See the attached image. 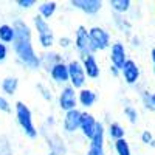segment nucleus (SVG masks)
Returning <instances> with one entry per match:
<instances>
[{"label":"nucleus","mask_w":155,"mask_h":155,"mask_svg":"<svg viewBox=\"0 0 155 155\" xmlns=\"http://www.w3.org/2000/svg\"><path fill=\"white\" fill-rule=\"evenodd\" d=\"M12 27L16 30V41L12 44V51L16 54V61L22 67L28 70L41 68V58L33 45V30L22 17L12 20Z\"/></svg>","instance_id":"f257e3e1"},{"label":"nucleus","mask_w":155,"mask_h":155,"mask_svg":"<svg viewBox=\"0 0 155 155\" xmlns=\"http://www.w3.org/2000/svg\"><path fill=\"white\" fill-rule=\"evenodd\" d=\"M14 115H16V121L20 127V130L23 132V135L30 140H36L39 137V129L34 124L31 109L23 101H17L14 104Z\"/></svg>","instance_id":"f03ea898"},{"label":"nucleus","mask_w":155,"mask_h":155,"mask_svg":"<svg viewBox=\"0 0 155 155\" xmlns=\"http://www.w3.org/2000/svg\"><path fill=\"white\" fill-rule=\"evenodd\" d=\"M73 48L78 53V59H84L88 54H95L92 48V42H90L88 36V28L84 25H79L74 30V39H73Z\"/></svg>","instance_id":"7ed1b4c3"},{"label":"nucleus","mask_w":155,"mask_h":155,"mask_svg":"<svg viewBox=\"0 0 155 155\" xmlns=\"http://www.w3.org/2000/svg\"><path fill=\"white\" fill-rule=\"evenodd\" d=\"M88 36H90V42H92V48L95 53L109 50L112 45V36L109 30H106L104 27L95 25V27L88 28Z\"/></svg>","instance_id":"20e7f679"},{"label":"nucleus","mask_w":155,"mask_h":155,"mask_svg":"<svg viewBox=\"0 0 155 155\" xmlns=\"http://www.w3.org/2000/svg\"><path fill=\"white\" fill-rule=\"evenodd\" d=\"M56 101H58L59 110L64 113L78 109V90H74L70 84L61 87Z\"/></svg>","instance_id":"39448f33"},{"label":"nucleus","mask_w":155,"mask_h":155,"mask_svg":"<svg viewBox=\"0 0 155 155\" xmlns=\"http://www.w3.org/2000/svg\"><path fill=\"white\" fill-rule=\"evenodd\" d=\"M67 65H68V84L74 90L84 88L87 84V76H85V71L82 68L81 61L73 58V59L67 61Z\"/></svg>","instance_id":"423d86ee"},{"label":"nucleus","mask_w":155,"mask_h":155,"mask_svg":"<svg viewBox=\"0 0 155 155\" xmlns=\"http://www.w3.org/2000/svg\"><path fill=\"white\" fill-rule=\"evenodd\" d=\"M39 135L45 137L48 149L51 152H56L58 155H65L67 153V144H65V141H64V138L58 132H54V129H47V127L42 126V129L39 130Z\"/></svg>","instance_id":"0eeeda50"},{"label":"nucleus","mask_w":155,"mask_h":155,"mask_svg":"<svg viewBox=\"0 0 155 155\" xmlns=\"http://www.w3.org/2000/svg\"><path fill=\"white\" fill-rule=\"evenodd\" d=\"M81 115H82V110L81 109H74V110H70V112L64 113L62 123H61L62 134H65V135H74V134L79 132Z\"/></svg>","instance_id":"6e6552de"},{"label":"nucleus","mask_w":155,"mask_h":155,"mask_svg":"<svg viewBox=\"0 0 155 155\" xmlns=\"http://www.w3.org/2000/svg\"><path fill=\"white\" fill-rule=\"evenodd\" d=\"M109 58H110V65L116 67V68H123V65L127 62L129 56H127V48L123 42L116 41L110 45L109 48Z\"/></svg>","instance_id":"1a4fd4ad"},{"label":"nucleus","mask_w":155,"mask_h":155,"mask_svg":"<svg viewBox=\"0 0 155 155\" xmlns=\"http://www.w3.org/2000/svg\"><path fill=\"white\" fill-rule=\"evenodd\" d=\"M121 78L123 81L127 84V85H137L140 82V78H141V70L138 67V64L129 58L127 62L123 65L121 68Z\"/></svg>","instance_id":"9d476101"},{"label":"nucleus","mask_w":155,"mask_h":155,"mask_svg":"<svg viewBox=\"0 0 155 155\" xmlns=\"http://www.w3.org/2000/svg\"><path fill=\"white\" fill-rule=\"evenodd\" d=\"M102 0H70V6L84 12L85 16H96L102 9Z\"/></svg>","instance_id":"9b49d317"},{"label":"nucleus","mask_w":155,"mask_h":155,"mask_svg":"<svg viewBox=\"0 0 155 155\" xmlns=\"http://www.w3.org/2000/svg\"><path fill=\"white\" fill-rule=\"evenodd\" d=\"M96 126H98V120L93 113H90L88 110H82V115H81V126H79V132L81 135L90 141L96 130Z\"/></svg>","instance_id":"f8f14e48"},{"label":"nucleus","mask_w":155,"mask_h":155,"mask_svg":"<svg viewBox=\"0 0 155 155\" xmlns=\"http://www.w3.org/2000/svg\"><path fill=\"white\" fill-rule=\"evenodd\" d=\"M48 76L56 85H61V87L67 85L68 84V65H67V61L56 64V65L48 71Z\"/></svg>","instance_id":"ddd939ff"},{"label":"nucleus","mask_w":155,"mask_h":155,"mask_svg":"<svg viewBox=\"0 0 155 155\" xmlns=\"http://www.w3.org/2000/svg\"><path fill=\"white\" fill-rule=\"evenodd\" d=\"M82 64V68L85 71L87 79H98L99 74H101V67H99V62L96 54H88L84 59H79Z\"/></svg>","instance_id":"4468645a"},{"label":"nucleus","mask_w":155,"mask_h":155,"mask_svg":"<svg viewBox=\"0 0 155 155\" xmlns=\"http://www.w3.org/2000/svg\"><path fill=\"white\" fill-rule=\"evenodd\" d=\"M41 58V68H44L47 73L53 68L56 64L59 62H64V54L59 53V51H54V50H48V51H44V53L39 54Z\"/></svg>","instance_id":"2eb2a0df"},{"label":"nucleus","mask_w":155,"mask_h":155,"mask_svg":"<svg viewBox=\"0 0 155 155\" xmlns=\"http://www.w3.org/2000/svg\"><path fill=\"white\" fill-rule=\"evenodd\" d=\"M98 101V95L95 90L88 88V87H84L81 90H78V106L82 107L84 110H88L92 109Z\"/></svg>","instance_id":"dca6fc26"},{"label":"nucleus","mask_w":155,"mask_h":155,"mask_svg":"<svg viewBox=\"0 0 155 155\" xmlns=\"http://www.w3.org/2000/svg\"><path fill=\"white\" fill-rule=\"evenodd\" d=\"M112 22L113 27L118 30L120 33L126 34L130 37L132 36V22L127 16H120V14H112Z\"/></svg>","instance_id":"f3484780"},{"label":"nucleus","mask_w":155,"mask_h":155,"mask_svg":"<svg viewBox=\"0 0 155 155\" xmlns=\"http://www.w3.org/2000/svg\"><path fill=\"white\" fill-rule=\"evenodd\" d=\"M0 90H2V95L8 96H14L19 90V78L16 76H6L0 82Z\"/></svg>","instance_id":"a211bd4d"},{"label":"nucleus","mask_w":155,"mask_h":155,"mask_svg":"<svg viewBox=\"0 0 155 155\" xmlns=\"http://www.w3.org/2000/svg\"><path fill=\"white\" fill-rule=\"evenodd\" d=\"M56 11H58V2H54V0H47V2L37 3V14L44 17L45 20L53 17Z\"/></svg>","instance_id":"6ab92c4d"},{"label":"nucleus","mask_w":155,"mask_h":155,"mask_svg":"<svg viewBox=\"0 0 155 155\" xmlns=\"http://www.w3.org/2000/svg\"><path fill=\"white\" fill-rule=\"evenodd\" d=\"M109 6L113 11V14H120V16H127L130 12L134 3L130 0H109Z\"/></svg>","instance_id":"aec40b11"},{"label":"nucleus","mask_w":155,"mask_h":155,"mask_svg":"<svg viewBox=\"0 0 155 155\" xmlns=\"http://www.w3.org/2000/svg\"><path fill=\"white\" fill-rule=\"evenodd\" d=\"M106 135L112 141H118L121 138H126V129L118 121H110L106 127Z\"/></svg>","instance_id":"412c9836"},{"label":"nucleus","mask_w":155,"mask_h":155,"mask_svg":"<svg viewBox=\"0 0 155 155\" xmlns=\"http://www.w3.org/2000/svg\"><path fill=\"white\" fill-rule=\"evenodd\" d=\"M16 41V30L11 23L0 25V42L5 45H12Z\"/></svg>","instance_id":"4be33fe9"},{"label":"nucleus","mask_w":155,"mask_h":155,"mask_svg":"<svg viewBox=\"0 0 155 155\" xmlns=\"http://www.w3.org/2000/svg\"><path fill=\"white\" fill-rule=\"evenodd\" d=\"M33 27H34V31L37 33V36H42V34H47V33L53 31L51 27H50V22L45 20L44 17H41L39 14H36L33 17Z\"/></svg>","instance_id":"5701e85b"},{"label":"nucleus","mask_w":155,"mask_h":155,"mask_svg":"<svg viewBox=\"0 0 155 155\" xmlns=\"http://www.w3.org/2000/svg\"><path fill=\"white\" fill-rule=\"evenodd\" d=\"M37 44L44 51H48L53 48V45L56 44V37H54V33H47V34H42V36H37Z\"/></svg>","instance_id":"b1692460"},{"label":"nucleus","mask_w":155,"mask_h":155,"mask_svg":"<svg viewBox=\"0 0 155 155\" xmlns=\"http://www.w3.org/2000/svg\"><path fill=\"white\" fill-rule=\"evenodd\" d=\"M113 150H115L116 155H134L132 147H130V144H129V141L126 138L113 141Z\"/></svg>","instance_id":"393cba45"},{"label":"nucleus","mask_w":155,"mask_h":155,"mask_svg":"<svg viewBox=\"0 0 155 155\" xmlns=\"http://www.w3.org/2000/svg\"><path fill=\"white\" fill-rule=\"evenodd\" d=\"M36 90L39 92V95L42 96L44 101L51 102V101L54 99V95H53V92H51V88H50L48 84H45V82H37V84H36Z\"/></svg>","instance_id":"a878e982"},{"label":"nucleus","mask_w":155,"mask_h":155,"mask_svg":"<svg viewBox=\"0 0 155 155\" xmlns=\"http://www.w3.org/2000/svg\"><path fill=\"white\" fill-rule=\"evenodd\" d=\"M123 112H124V116L127 118V121L130 123V124H137V123H138V120H140V113H138V110H137L135 106H132V104H126L124 109H123Z\"/></svg>","instance_id":"bb28decb"},{"label":"nucleus","mask_w":155,"mask_h":155,"mask_svg":"<svg viewBox=\"0 0 155 155\" xmlns=\"http://www.w3.org/2000/svg\"><path fill=\"white\" fill-rule=\"evenodd\" d=\"M140 99L143 102V106L146 110H150L153 112V107H152V93L147 92V90H141L140 92Z\"/></svg>","instance_id":"cd10ccee"},{"label":"nucleus","mask_w":155,"mask_h":155,"mask_svg":"<svg viewBox=\"0 0 155 155\" xmlns=\"http://www.w3.org/2000/svg\"><path fill=\"white\" fill-rule=\"evenodd\" d=\"M0 112L2 113H12V104L9 102V99L0 93Z\"/></svg>","instance_id":"c85d7f7f"},{"label":"nucleus","mask_w":155,"mask_h":155,"mask_svg":"<svg viewBox=\"0 0 155 155\" xmlns=\"http://www.w3.org/2000/svg\"><path fill=\"white\" fill-rule=\"evenodd\" d=\"M58 45L62 48V50H70L73 47V39L70 36H61L58 39Z\"/></svg>","instance_id":"c756f323"},{"label":"nucleus","mask_w":155,"mask_h":155,"mask_svg":"<svg viewBox=\"0 0 155 155\" xmlns=\"http://www.w3.org/2000/svg\"><path fill=\"white\" fill-rule=\"evenodd\" d=\"M16 5L20 9H31V8H34L37 5V2H36V0H17Z\"/></svg>","instance_id":"7c9ffc66"},{"label":"nucleus","mask_w":155,"mask_h":155,"mask_svg":"<svg viewBox=\"0 0 155 155\" xmlns=\"http://www.w3.org/2000/svg\"><path fill=\"white\" fill-rule=\"evenodd\" d=\"M153 138H155V137L152 135V132H150V130H143V132H141V135H140L141 143L146 144V146H149V144L152 143V140H153Z\"/></svg>","instance_id":"2f4dec72"},{"label":"nucleus","mask_w":155,"mask_h":155,"mask_svg":"<svg viewBox=\"0 0 155 155\" xmlns=\"http://www.w3.org/2000/svg\"><path fill=\"white\" fill-rule=\"evenodd\" d=\"M85 155H106V147H95V146H88Z\"/></svg>","instance_id":"473e14b6"},{"label":"nucleus","mask_w":155,"mask_h":155,"mask_svg":"<svg viewBox=\"0 0 155 155\" xmlns=\"http://www.w3.org/2000/svg\"><path fill=\"white\" fill-rule=\"evenodd\" d=\"M8 54H9V50H8V45L0 42V64H3L6 59H8Z\"/></svg>","instance_id":"72a5a7b5"},{"label":"nucleus","mask_w":155,"mask_h":155,"mask_svg":"<svg viewBox=\"0 0 155 155\" xmlns=\"http://www.w3.org/2000/svg\"><path fill=\"white\" fill-rule=\"evenodd\" d=\"M54 126H56V118H54V115L47 116V120H45V123H44V127H47V129H54Z\"/></svg>","instance_id":"f704fd0d"},{"label":"nucleus","mask_w":155,"mask_h":155,"mask_svg":"<svg viewBox=\"0 0 155 155\" xmlns=\"http://www.w3.org/2000/svg\"><path fill=\"white\" fill-rule=\"evenodd\" d=\"M130 42H132L130 45H132L134 48H138V47H141V39H140L137 34H132V36H130Z\"/></svg>","instance_id":"c9c22d12"},{"label":"nucleus","mask_w":155,"mask_h":155,"mask_svg":"<svg viewBox=\"0 0 155 155\" xmlns=\"http://www.w3.org/2000/svg\"><path fill=\"white\" fill-rule=\"evenodd\" d=\"M109 71H110V74H112V76H115V78L121 76V70H120V68H116V67H113V65H110Z\"/></svg>","instance_id":"e433bc0d"},{"label":"nucleus","mask_w":155,"mask_h":155,"mask_svg":"<svg viewBox=\"0 0 155 155\" xmlns=\"http://www.w3.org/2000/svg\"><path fill=\"white\" fill-rule=\"evenodd\" d=\"M150 61H152L153 67H155V48H152V50H150Z\"/></svg>","instance_id":"4c0bfd02"},{"label":"nucleus","mask_w":155,"mask_h":155,"mask_svg":"<svg viewBox=\"0 0 155 155\" xmlns=\"http://www.w3.org/2000/svg\"><path fill=\"white\" fill-rule=\"evenodd\" d=\"M152 107H153V112H155V93H152Z\"/></svg>","instance_id":"58836bf2"},{"label":"nucleus","mask_w":155,"mask_h":155,"mask_svg":"<svg viewBox=\"0 0 155 155\" xmlns=\"http://www.w3.org/2000/svg\"><path fill=\"white\" fill-rule=\"evenodd\" d=\"M149 147H152V149H155V138H153V140H152V143H150V144H149Z\"/></svg>","instance_id":"ea45409f"},{"label":"nucleus","mask_w":155,"mask_h":155,"mask_svg":"<svg viewBox=\"0 0 155 155\" xmlns=\"http://www.w3.org/2000/svg\"><path fill=\"white\" fill-rule=\"evenodd\" d=\"M47 155H58V153H56V152H51V150H48V153H47Z\"/></svg>","instance_id":"a19ab883"},{"label":"nucleus","mask_w":155,"mask_h":155,"mask_svg":"<svg viewBox=\"0 0 155 155\" xmlns=\"http://www.w3.org/2000/svg\"><path fill=\"white\" fill-rule=\"evenodd\" d=\"M152 68H153V73H155V67H152Z\"/></svg>","instance_id":"79ce46f5"}]
</instances>
